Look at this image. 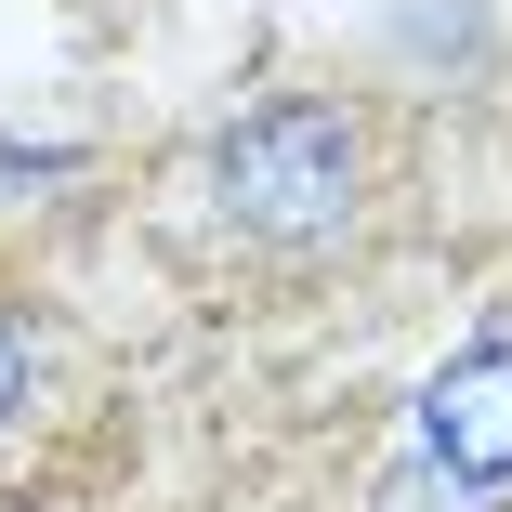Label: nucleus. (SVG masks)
<instances>
[{
	"label": "nucleus",
	"mask_w": 512,
	"mask_h": 512,
	"mask_svg": "<svg viewBox=\"0 0 512 512\" xmlns=\"http://www.w3.org/2000/svg\"><path fill=\"white\" fill-rule=\"evenodd\" d=\"M381 197V132L342 106V92H263L211 132V211L250 250H342Z\"/></svg>",
	"instance_id": "nucleus-1"
},
{
	"label": "nucleus",
	"mask_w": 512,
	"mask_h": 512,
	"mask_svg": "<svg viewBox=\"0 0 512 512\" xmlns=\"http://www.w3.org/2000/svg\"><path fill=\"white\" fill-rule=\"evenodd\" d=\"M421 460L460 486H512V329H473L434 381H421Z\"/></svg>",
	"instance_id": "nucleus-2"
},
{
	"label": "nucleus",
	"mask_w": 512,
	"mask_h": 512,
	"mask_svg": "<svg viewBox=\"0 0 512 512\" xmlns=\"http://www.w3.org/2000/svg\"><path fill=\"white\" fill-rule=\"evenodd\" d=\"M27 394H40V329L14 316V289H0V434L27 421Z\"/></svg>",
	"instance_id": "nucleus-3"
}]
</instances>
